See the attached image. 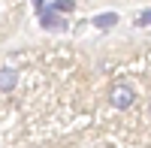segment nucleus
Segmentation results:
<instances>
[{
    "instance_id": "obj_1",
    "label": "nucleus",
    "mask_w": 151,
    "mask_h": 148,
    "mask_svg": "<svg viewBox=\"0 0 151 148\" xmlns=\"http://www.w3.org/2000/svg\"><path fill=\"white\" fill-rule=\"evenodd\" d=\"M133 100H136V91L130 88L127 82H118V85H112V91H109V103L115 106V109H130L133 106Z\"/></svg>"
},
{
    "instance_id": "obj_2",
    "label": "nucleus",
    "mask_w": 151,
    "mask_h": 148,
    "mask_svg": "<svg viewBox=\"0 0 151 148\" xmlns=\"http://www.w3.org/2000/svg\"><path fill=\"white\" fill-rule=\"evenodd\" d=\"M18 88V73L15 70H0V91H3V94H9V91H15Z\"/></svg>"
},
{
    "instance_id": "obj_3",
    "label": "nucleus",
    "mask_w": 151,
    "mask_h": 148,
    "mask_svg": "<svg viewBox=\"0 0 151 148\" xmlns=\"http://www.w3.org/2000/svg\"><path fill=\"white\" fill-rule=\"evenodd\" d=\"M42 27L45 30H64V18L55 9H42Z\"/></svg>"
},
{
    "instance_id": "obj_4",
    "label": "nucleus",
    "mask_w": 151,
    "mask_h": 148,
    "mask_svg": "<svg viewBox=\"0 0 151 148\" xmlns=\"http://www.w3.org/2000/svg\"><path fill=\"white\" fill-rule=\"evenodd\" d=\"M115 24H118L115 12H100V15H94V27H115Z\"/></svg>"
},
{
    "instance_id": "obj_5",
    "label": "nucleus",
    "mask_w": 151,
    "mask_h": 148,
    "mask_svg": "<svg viewBox=\"0 0 151 148\" xmlns=\"http://www.w3.org/2000/svg\"><path fill=\"white\" fill-rule=\"evenodd\" d=\"M73 6H76L73 0H55V3H52L55 12H73Z\"/></svg>"
},
{
    "instance_id": "obj_6",
    "label": "nucleus",
    "mask_w": 151,
    "mask_h": 148,
    "mask_svg": "<svg viewBox=\"0 0 151 148\" xmlns=\"http://www.w3.org/2000/svg\"><path fill=\"white\" fill-rule=\"evenodd\" d=\"M136 24H139V27H148V24H151V9H148V12H142V15L136 18Z\"/></svg>"
},
{
    "instance_id": "obj_7",
    "label": "nucleus",
    "mask_w": 151,
    "mask_h": 148,
    "mask_svg": "<svg viewBox=\"0 0 151 148\" xmlns=\"http://www.w3.org/2000/svg\"><path fill=\"white\" fill-rule=\"evenodd\" d=\"M33 6H36V9H42V6H45V0H33Z\"/></svg>"
},
{
    "instance_id": "obj_8",
    "label": "nucleus",
    "mask_w": 151,
    "mask_h": 148,
    "mask_svg": "<svg viewBox=\"0 0 151 148\" xmlns=\"http://www.w3.org/2000/svg\"><path fill=\"white\" fill-rule=\"evenodd\" d=\"M148 115H151V103H148Z\"/></svg>"
}]
</instances>
